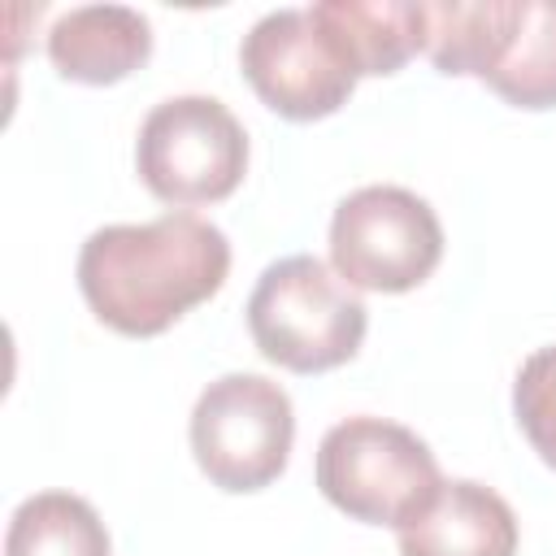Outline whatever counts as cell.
Wrapping results in <instances>:
<instances>
[{
	"label": "cell",
	"mask_w": 556,
	"mask_h": 556,
	"mask_svg": "<svg viewBox=\"0 0 556 556\" xmlns=\"http://www.w3.org/2000/svg\"><path fill=\"white\" fill-rule=\"evenodd\" d=\"M191 456L200 473L230 495L269 486L295 443L291 395L265 374H222L191 408Z\"/></svg>",
	"instance_id": "5"
},
{
	"label": "cell",
	"mask_w": 556,
	"mask_h": 556,
	"mask_svg": "<svg viewBox=\"0 0 556 556\" xmlns=\"http://www.w3.org/2000/svg\"><path fill=\"white\" fill-rule=\"evenodd\" d=\"M135 169L165 204H217L248 174V130L213 96H169L139 126Z\"/></svg>",
	"instance_id": "6"
},
{
	"label": "cell",
	"mask_w": 556,
	"mask_h": 556,
	"mask_svg": "<svg viewBox=\"0 0 556 556\" xmlns=\"http://www.w3.org/2000/svg\"><path fill=\"white\" fill-rule=\"evenodd\" d=\"M443 261V222L408 187L374 182L334 204L330 269L352 291L404 295Z\"/></svg>",
	"instance_id": "4"
},
{
	"label": "cell",
	"mask_w": 556,
	"mask_h": 556,
	"mask_svg": "<svg viewBox=\"0 0 556 556\" xmlns=\"http://www.w3.org/2000/svg\"><path fill=\"white\" fill-rule=\"evenodd\" d=\"M152 56V22L130 4H78L48 30V61L61 78L109 87Z\"/></svg>",
	"instance_id": "10"
},
{
	"label": "cell",
	"mask_w": 556,
	"mask_h": 556,
	"mask_svg": "<svg viewBox=\"0 0 556 556\" xmlns=\"http://www.w3.org/2000/svg\"><path fill=\"white\" fill-rule=\"evenodd\" d=\"M226 274L230 239L195 213L100 226L78 252V291L87 308L126 339L169 330L195 304L217 295Z\"/></svg>",
	"instance_id": "1"
},
{
	"label": "cell",
	"mask_w": 556,
	"mask_h": 556,
	"mask_svg": "<svg viewBox=\"0 0 556 556\" xmlns=\"http://www.w3.org/2000/svg\"><path fill=\"white\" fill-rule=\"evenodd\" d=\"M248 330L269 365L326 374L361 352L369 308L326 261L300 252L261 269L248 295Z\"/></svg>",
	"instance_id": "2"
},
{
	"label": "cell",
	"mask_w": 556,
	"mask_h": 556,
	"mask_svg": "<svg viewBox=\"0 0 556 556\" xmlns=\"http://www.w3.org/2000/svg\"><path fill=\"white\" fill-rule=\"evenodd\" d=\"M4 556H113L100 513L74 491L26 495L4 530Z\"/></svg>",
	"instance_id": "12"
},
{
	"label": "cell",
	"mask_w": 556,
	"mask_h": 556,
	"mask_svg": "<svg viewBox=\"0 0 556 556\" xmlns=\"http://www.w3.org/2000/svg\"><path fill=\"white\" fill-rule=\"evenodd\" d=\"M478 83L513 109H556V0H495Z\"/></svg>",
	"instance_id": "9"
},
{
	"label": "cell",
	"mask_w": 556,
	"mask_h": 556,
	"mask_svg": "<svg viewBox=\"0 0 556 556\" xmlns=\"http://www.w3.org/2000/svg\"><path fill=\"white\" fill-rule=\"evenodd\" d=\"M317 491L365 526L400 530L439 491L443 473L426 439L387 417H348L317 443Z\"/></svg>",
	"instance_id": "3"
},
{
	"label": "cell",
	"mask_w": 556,
	"mask_h": 556,
	"mask_svg": "<svg viewBox=\"0 0 556 556\" xmlns=\"http://www.w3.org/2000/svg\"><path fill=\"white\" fill-rule=\"evenodd\" d=\"M513 413L539 460L556 469V343L521 361L513 378Z\"/></svg>",
	"instance_id": "13"
},
{
	"label": "cell",
	"mask_w": 556,
	"mask_h": 556,
	"mask_svg": "<svg viewBox=\"0 0 556 556\" xmlns=\"http://www.w3.org/2000/svg\"><path fill=\"white\" fill-rule=\"evenodd\" d=\"M308 13L334 35L356 78L395 74L426 52V4L417 0H317Z\"/></svg>",
	"instance_id": "11"
},
{
	"label": "cell",
	"mask_w": 556,
	"mask_h": 556,
	"mask_svg": "<svg viewBox=\"0 0 556 556\" xmlns=\"http://www.w3.org/2000/svg\"><path fill=\"white\" fill-rule=\"evenodd\" d=\"M508 500L473 478L439 482L430 504L395 530L400 556H517Z\"/></svg>",
	"instance_id": "8"
},
{
	"label": "cell",
	"mask_w": 556,
	"mask_h": 556,
	"mask_svg": "<svg viewBox=\"0 0 556 556\" xmlns=\"http://www.w3.org/2000/svg\"><path fill=\"white\" fill-rule=\"evenodd\" d=\"M239 65L261 104L287 122L330 117L356 91V70L308 9H274L256 17L239 43Z\"/></svg>",
	"instance_id": "7"
}]
</instances>
